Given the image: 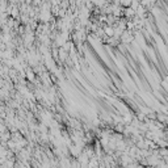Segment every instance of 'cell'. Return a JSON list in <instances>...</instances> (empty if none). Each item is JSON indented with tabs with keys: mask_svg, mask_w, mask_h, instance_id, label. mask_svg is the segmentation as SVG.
I'll return each instance as SVG.
<instances>
[{
	"mask_svg": "<svg viewBox=\"0 0 168 168\" xmlns=\"http://www.w3.org/2000/svg\"><path fill=\"white\" fill-rule=\"evenodd\" d=\"M104 32H105V36H106V37H113V36H114V26H112V25H108V26L104 28Z\"/></svg>",
	"mask_w": 168,
	"mask_h": 168,
	"instance_id": "obj_2",
	"label": "cell"
},
{
	"mask_svg": "<svg viewBox=\"0 0 168 168\" xmlns=\"http://www.w3.org/2000/svg\"><path fill=\"white\" fill-rule=\"evenodd\" d=\"M24 1H25V4H32V3H33V0H24Z\"/></svg>",
	"mask_w": 168,
	"mask_h": 168,
	"instance_id": "obj_4",
	"label": "cell"
},
{
	"mask_svg": "<svg viewBox=\"0 0 168 168\" xmlns=\"http://www.w3.org/2000/svg\"><path fill=\"white\" fill-rule=\"evenodd\" d=\"M131 3H133V0H120V4H121V7H124V8L131 7Z\"/></svg>",
	"mask_w": 168,
	"mask_h": 168,
	"instance_id": "obj_3",
	"label": "cell"
},
{
	"mask_svg": "<svg viewBox=\"0 0 168 168\" xmlns=\"http://www.w3.org/2000/svg\"><path fill=\"white\" fill-rule=\"evenodd\" d=\"M137 16V12L135 9H133L131 7H127V8H124V17H126L127 20H131Z\"/></svg>",
	"mask_w": 168,
	"mask_h": 168,
	"instance_id": "obj_1",
	"label": "cell"
}]
</instances>
